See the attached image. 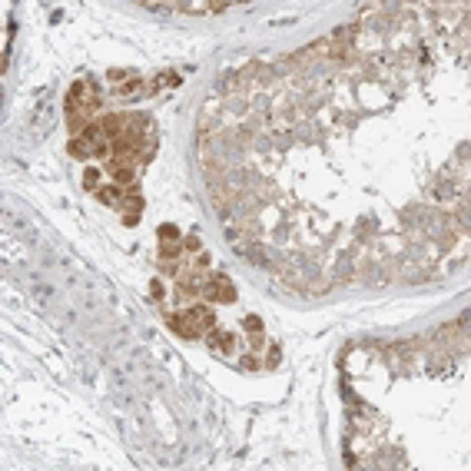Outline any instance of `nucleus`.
Returning a JSON list of instances; mask_svg holds the SVG:
<instances>
[{
	"mask_svg": "<svg viewBox=\"0 0 471 471\" xmlns=\"http://www.w3.org/2000/svg\"><path fill=\"white\" fill-rule=\"evenodd\" d=\"M199 299H203V302H209V305H213V302L229 305V302H236V286H232V279H229V276L216 272V276H209V279L203 282Z\"/></svg>",
	"mask_w": 471,
	"mask_h": 471,
	"instance_id": "f257e3e1",
	"label": "nucleus"
},
{
	"mask_svg": "<svg viewBox=\"0 0 471 471\" xmlns=\"http://www.w3.org/2000/svg\"><path fill=\"white\" fill-rule=\"evenodd\" d=\"M126 123H129L126 113H106L103 120H100V133H103L106 140H116V136L126 129Z\"/></svg>",
	"mask_w": 471,
	"mask_h": 471,
	"instance_id": "f03ea898",
	"label": "nucleus"
},
{
	"mask_svg": "<svg viewBox=\"0 0 471 471\" xmlns=\"http://www.w3.org/2000/svg\"><path fill=\"white\" fill-rule=\"evenodd\" d=\"M189 315L199 322L203 332H213V328H216V312H213V305H189Z\"/></svg>",
	"mask_w": 471,
	"mask_h": 471,
	"instance_id": "7ed1b4c3",
	"label": "nucleus"
},
{
	"mask_svg": "<svg viewBox=\"0 0 471 471\" xmlns=\"http://www.w3.org/2000/svg\"><path fill=\"white\" fill-rule=\"evenodd\" d=\"M66 153H70L73 160H90V156H93V143L83 140V136H73L70 146H66Z\"/></svg>",
	"mask_w": 471,
	"mask_h": 471,
	"instance_id": "20e7f679",
	"label": "nucleus"
},
{
	"mask_svg": "<svg viewBox=\"0 0 471 471\" xmlns=\"http://www.w3.org/2000/svg\"><path fill=\"white\" fill-rule=\"evenodd\" d=\"M96 199L106 203V206H120L123 209V186H103V189H96Z\"/></svg>",
	"mask_w": 471,
	"mask_h": 471,
	"instance_id": "39448f33",
	"label": "nucleus"
},
{
	"mask_svg": "<svg viewBox=\"0 0 471 471\" xmlns=\"http://www.w3.org/2000/svg\"><path fill=\"white\" fill-rule=\"evenodd\" d=\"M160 259H173V262L176 259H183V239L179 242H163L160 246Z\"/></svg>",
	"mask_w": 471,
	"mask_h": 471,
	"instance_id": "423d86ee",
	"label": "nucleus"
},
{
	"mask_svg": "<svg viewBox=\"0 0 471 471\" xmlns=\"http://www.w3.org/2000/svg\"><path fill=\"white\" fill-rule=\"evenodd\" d=\"M140 87H143V80H140V77H133V80H126V83H120V87H116V96H133V93H140Z\"/></svg>",
	"mask_w": 471,
	"mask_h": 471,
	"instance_id": "0eeeda50",
	"label": "nucleus"
},
{
	"mask_svg": "<svg viewBox=\"0 0 471 471\" xmlns=\"http://www.w3.org/2000/svg\"><path fill=\"white\" fill-rule=\"evenodd\" d=\"M183 236H179V229H176L173 223H166V226H160V242H179Z\"/></svg>",
	"mask_w": 471,
	"mask_h": 471,
	"instance_id": "6e6552de",
	"label": "nucleus"
},
{
	"mask_svg": "<svg viewBox=\"0 0 471 471\" xmlns=\"http://www.w3.org/2000/svg\"><path fill=\"white\" fill-rule=\"evenodd\" d=\"M83 186H87V189H93V192L100 189V169L90 166V169H87V176H83Z\"/></svg>",
	"mask_w": 471,
	"mask_h": 471,
	"instance_id": "1a4fd4ad",
	"label": "nucleus"
},
{
	"mask_svg": "<svg viewBox=\"0 0 471 471\" xmlns=\"http://www.w3.org/2000/svg\"><path fill=\"white\" fill-rule=\"evenodd\" d=\"M163 296H166V286H163L160 279H153L150 282V299L153 302H163Z\"/></svg>",
	"mask_w": 471,
	"mask_h": 471,
	"instance_id": "9d476101",
	"label": "nucleus"
},
{
	"mask_svg": "<svg viewBox=\"0 0 471 471\" xmlns=\"http://www.w3.org/2000/svg\"><path fill=\"white\" fill-rule=\"evenodd\" d=\"M126 77H129L126 70H110V73H106V80H110V83H126Z\"/></svg>",
	"mask_w": 471,
	"mask_h": 471,
	"instance_id": "9b49d317",
	"label": "nucleus"
},
{
	"mask_svg": "<svg viewBox=\"0 0 471 471\" xmlns=\"http://www.w3.org/2000/svg\"><path fill=\"white\" fill-rule=\"evenodd\" d=\"M262 345H265L262 332H252V339H249V349H252V352H262Z\"/></svg>",
	"mask_w": 471,
	"mask_h": 471,
	"instance_id": "f8f14e48",
	"label": "nucleus"
},
{
	"mask_svg": "<svg viewBox=\"0 0 471 471\" xmlns=\"http://www.w3.org/2000/svg\"><path fill=\"white\" fill-rule=\"evenodd\" d=\"M242 368L246 372H259V359L256 355H242Z\"/></svg>",
	"mask_w": 471,
	"mask_h": 471,
	"instance_id": "ddd939ff",
	"label": "nucleus"
},
{
	"mask_svg": "<svg viewBox=\"0 0 471 471\" xmlns=\"http://www.w3.org/2000/svg\"><path fill=\"white\" fill-rule=\"evenodd\" d=\"M242 325H246V332H262V322H259L256 315H249V319L242 322Z\"/></svg>",
	"mask_w": 471,
	"mask_h": 471,
	"instance_id": "4468645a",
	"label": "nucleus"
},
{
	"mask_svg": "<svg viewBox=\"0 0 471 471\" xmlns=\"http://www.w3.org/2000/svg\"><path fill=\"white\" fill-rule=\"evenodd\" d=\"M183 249H189V252H203V242L196 239V236H189V239L183 242Z\"/></svg>",
	"mask_w": 471,
	"mask_h": 471,
	"instance_id": "2eb2a0df",
	"label": "nucleus"
},
{
	"mask_svg": "<svg viewBox=\"0 0 471 471\" xmlns=\"http://www.w3.org/2000/svg\"><path fill=\"white\" fill-rule=\"evenodd\" d=\"M265 365H269V368H276V365H279V349H276V345L269 349V359H265Z\"/></svg>",
	"mask_w": 471,
	"mask_h": 471,
	"instance_id": "dca6fc26",
	"label": "nucleus"
},
{
	"mask_svg": "<svg viewBox=\"0 0 471 471\" xmlns=\"http://www.w3.org/2000/svg\"><path fill=\"white\" fill-rule=\"evenodd\" d=\"M136 223H140V213H136V209L133 213H123V226H136Z\"/></svg>",
	"mask_w": 471,
	"mask_h": 471,
	"instance_id": "f3484780",
	"label": "nucleus"
}]
</instances>
